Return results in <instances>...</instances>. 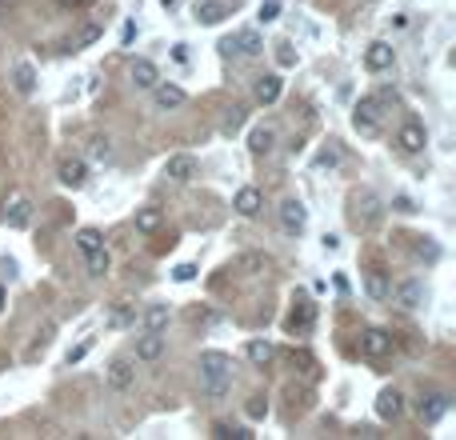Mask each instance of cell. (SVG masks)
Instances as JSON below:
<instances>
[{
	"label": "cell",
	"instance_id": "1",
	"mask_svg": "<svg viewBox=\"0 0 456 440\" xmlns=\"http://www.w3.org/2000/svg\"><path fill=\"white\" fill-rule=\"evenodd\" d=\"M200 389L212 401H221L224 392L233 389V360H228V353H216V348L200 353Z\"/></svg>",
	"mask_w": 456,
	"mask_h": 440
},
{
	"label": "cell",
	"instance_id": "2",
	"mask_svg": "<svg viewBox=\"0 0 456 440\" xmlns=\"http://www.w3.org/2000/svg\"><path fill=\"white\" fill-rule=\"evenodd\" d=\"M381 216H384V204H381V196L372 192V188L352 192V200H348V220H352V228L369 233V228L381 224Z\"/></svg>",
	"mask_w": 456,
	"mask_h": 440
},
{
	"label": "cell",
	"instance_id": "3",
	"mask_svg": "<svg viewBox=\"0 0 456 440\" xmlns=\"http://www.w3.org/2000/svg\"><path fill=\"white\" fill-rule=\"evenodd\" d=\"M381 109H384L381 97H360L357 109H352V124H357V133H364V136L381 133Z\"/></svg>",
	"mask_w": 456,
	"mask_h": 440
},
{
	"label": "cell",
	"instance_id": "4",
	"mask_svg": "<svg viewBox=\"0 0 456 440\" xmlns=\"http://www.w3.org/2000/svg\"><path fill=\"white\" fill-rule=\"evenodd\" d=\"M224 52H236V56H260L264 52V40H260L257 28H240V32H233V37L221 44Z\"/></svg>",
	"mask_w": 456,
	"mask_h": 440
},
{
	"label": "cell",
	"instance_id": "5",
	"mask_svg": "<svg viewBox=\"0 0 456 440\" xmlns=\"http://www.w3.org/2000/svg\"><path fill=\"white\" fill-rule=\"evenodd\" d=\"M448 392H420V401H417V416L424 420V424H436L444 412H448Z\"/></svg>",
	"mask_w": 456,
	"mask_h": 440
},
{
	"label": "cell",
	"instance_id": "6",
	"mask_svg": "<svg viewBox=\"0 0 456 440\" xmlns=\"http://www.w3.org/2000/svg\"><path fill=\"white\" fill-rule=\"evenodd\" d=\"M197 172H200V164H197V157H188V152H176V157L164 160V176L176 181V184L197 181Z\"/></svg>",
	"mask_w": 456,
	"mask_h": 440
},
{
	"label": "cell",
	"instance_id": "7",
	"mask_svg": "<svg viewBox=\"0 0 456 440\" xmlns=\"http://www.w3.org/2000/svg\"><path fill=\"white\" fill-rule=\"evenodd\" d=\"M393 353V336L384 329H364L360 332V356H369V360H381V356Z\"/></svg>",
	"mask_w": 456,
	"mask_h": 440
},
{
	"label": "cell",
	"instance_id": "8",
	"mask_svg": "<svg viewBox=\"0 0 456 440\" xmlns=\"http://www.w3.org/2000/svg\"><path fill=\"white\" fill-rule=\"evenodd\" d=\"M104 384H109L112 392H128L136 384V368H133V360H112L109 365V372H104Z\"/></svg>",
	"mask_w": 456,
	"mask_h": 440
},
{
	"label": "cell",
	"instance_id": "9",
	"mask_svg": "<svg viewBox=\"0 0 456 440\" xmlns=\"http://www.w3.org/2000/svg\"><path fill=\"white\" fill-rule=\"evenodd\" d=\"M281 224H284V233H304V224H309V208L300 204V200H284L281 204Z\"/></svg>",
	"mask_w": 456,
	"mask_h": 440
},
{
	"label": "cell",
	"instance_id": "10",
	"mask_svg": "<svg viewBox=\"0 0 456 440\" xmlns=\"http://www.w3.org/2000/svg\"><path fill=\"white\" fill-rule=\"evenodd\" d=\"M376 416H381V420H400V416H405V396H400V389H384L381 396H376Z\"/></svg>",
	"mask_w": 456,
	"mask_h": 440
},
{
	"label": "cell",
	"instance_id": "11",
	"mask_svg": "<svg viewBox=\"0 0 456 440\" xmlns=\"http://www.w3.org/2000/svg\"><path fill=\"white\" fill-rule=\"evenodd\" d=\"M396 145L405 148V152H424V145H429V133H424L417 121H408V124H400V133H396Z\"/></svg>",
	"mask_w": 456,
	"mask_h": 440
},
{
	"label": "cell",
	"instance_id": "12",
	"mask_svg": "<svg viewBox=\"0 0 456 440\" xmlns=\"http://www.w3.org/2000/svg\"><path fill=\"white\" fill-rule=\"evenodd\" d=\"M13 88L20 97H32L37 92V64L32 61H16L13 64Z\"/></svg>",
	"mask_w": 456,
	"mask_h": 440
},
{
	"label": "cell",
	"instance_id": "13",
	"mask_svg": "<svg viewBox=\"0 0 456 440\" xmlns=\"http://www.w3.org/2000/svg\"><path fill=\"white\" fill-rule=\"evenodd\" d=\"M233 208L240 212V216H248V220H252V216L260 212V208H264V192H260V188H252V184H245V188L236 192Z\"/></svg>",
	"mask_w": 456,
	"mask_h": 440
},
{
	"label": "cell",
	"instance_id": "14",
	"mask_svg": "<svg viewBox=\"0 0 456 440\" xmlns=\"http://www.w3.org/2000/svg\"><path fill=\"white\" fill-rule=\"evenodd\" d=\"M248 148H252V157H269L272 148H276V128L272 124H257L248 133Z\"/></svg>",
	"mask_w": 456,
	"mask_h": 440
},
{
	"label": "cell",
	"instance_id": "15",
	"mask_svg": "<svg viewBox=\"0 0 456 440\" xmlns=\"http://www.w3.org/2000/svg\"><path fill=\"white\" fill-rule=\"evenodd\" d=\"M161 356H164V336L161 332H144V336L136 341V360L152 365V360H161Z\"/></svg>",
	"mask_w": 456,
	"mask_h": 440
},
{
	"label": "cell",
	"instance_id": "16",
	"mask_svg": "<svg viewBox=\"0 0 456 440\" xmlns=\"http://www.w3.org/2000/svg\"><path fill=\"white\" fill-rule=\"evenodd\" d=\"M364 64H369V73H384V68H393V44H388V40H376V44H369V52H364Z\"/></svg>",
	"mask_w": 456,
	"mask_h": 440
},
{
	"label": "cell",
	"instance_id": "17",
	"mask_svg": "<svg viewBox=\"0 0 456 440\" xmlns=\"http://www.w3.org/2000/svg\"><path fill=\"white\" fill-rule=\"evenodd\" d=\"M281 88H284V80L276 73H264L257 80V88H252V92H257V104H276V100H281Z\"/></svg>",
	"mask_w": 456,
	"mask_h": 440
},
{
	"label": "cell",
	"instance_id": "18",
	"mask_svg": "<svg viewBox=\"0 0 456 440\" xmlns=\"http://www.w3.org/2000/svg\"><path fill=\"white\" fill-rule=\"evenodd\" d=\"M152 100H156V109H180L188 97H185V88L161 85V80H156V85H152Z\"/></svg>",
	"mask_w": 456,
	"mask_h": 440
},
{
	"label": "cell",
	"instance_id": "19",
	"mask_svg": "<svg viewBox=\"0 0 456 440\" xmlns=\"http://www.w3.org/2000/svg\"><path fill=\"white\" fill-rule=\"evenodd\" d=\"M88 181V164L85 160H64L61 164V184L64 188H85Z\"/></svg>",
	"mask_w": 456,
	"mask_h": 440
},
{
	"label": "cell",
	"instance_id": "20",
	"mask_svg": "<svg viewBox=\"0 0 456 440\" xmlns=\"http://www.w3.org/2000/svg\"><path fill=\"white\" fill-rule=\"evenodd\" d=\"M388 296H393V305H400V308H417L424 293H420L417 281H405V284H396V288H388Z\"/></svg>",
	"mask_w": 456,
	"mask_h": 440
},
{
	"label": "cell",
	"instance_id": "21",
	"mask_svg": "<svg viewBox=\"0 0 456 440\" xmlns=\"http://www.w3.org/2000/svg\"><path fill=\"white\" fill-rule=\"evenodd\" d=\"M161 224H164V212H161V208H136V233H140V236L161 233Z\"/></svg>",
	"mask_w": 456,
	"mask_h": 440
},
{
	"label": "cell",
	"instance_id": "22",
	"mask_svg": "<svg viewBox=\"0 0 456 440\" xmlns=\"http://www.w3.org/2000/svg\"><path fill=\"white\" fill-rule=\"evenodd\" d=\"M4 220H8V228H28V220H32V204H28L25 196H16L13 204L4 208Z\"/></svg>",
	"mask_w": 456,
	"mask_h": 440
},
{
	"label": "cell",
	"instance_id": "23",
	"mask_svg": "<svg viewBox=\"0 0 456 440\" xmlns=\"http://www.w3.org/2000/svg\"><path fill=\"white\" fill-rule=\"evenodd\" d=\"M312 317H316V312H312L309 300H296V308L288 312V332H309L312 329Z\"/></svg>",
	"mask_w": 456,
	"mask_h": 440
},
{
	"label": "cell",
	"instance_id": "24",
	"mask_svg": "<svg viewBox=\"0 0 456 440\" xmlns=\"http://www.w3.org/2000/svg\"><path fill=\"white\" fill-rule=\"evenodd\" d=\"M224 16H228V4H221V0H200V4H197V20H200V25H221Z\"/></svg>",
	"mask_w": 456,
	"mask_h": 440
},
{
	"label": "cell",
	"instance_id": "25",
	"mask_svg": "<svg viewBox=\"0 0 456 440\" xmlns=\"http://www.w3.org/2000/svg\"><path fill=\"white\" fill-rule=\"evenodd\" d=\"M168 320H173L168 305H148L144 308V332H164L168 329Z\"/></svg>",
	"mask_w": 456,
	"mask_h": 440
},
{
	"label": "cell",
	"instance_id": "26",
	"mask_svg": "<svg viewBox=\"0 0 456 440\" xmlns=\"http://www.w3.org/2000/svg\"><path fill=\"white\" fill-rule=\"evenodd\" d=\"M388 276H384L381 269H372V272H364V293L372 296V300H388Z\"/></svg>",
	"mask_w": 456,
	"mask_h": 440
},
{
	"label": "cell",
	"instance_id": "27",
	"mask_svg": "<svg viewBox=\"0 0 456 440\" xmlns=\"http://www.w3.org/2000/svg\"><path fill=\"white\" fill-rule=\"evenodd\" d=\"M156 80H161V73H156L152 61H133V85L136 88H152Z\"/></svg>",
	"mask_w": 456,
	"mask_h": 440
},
{
	"label": "cell",
	"instance_id": "28",
	"mask_svg": "<svg viewBox=\"0 0 456 440\" xmlns=\"http://www.w3.org/2000/svg\"><path fill=\"white\" fill-rule=\"evenodd\" d=\"M109 252H104V245L100 248H92V252H85V269H88V276H104L109 272Z\"/></svg>",
	"mask_w": 456,
	"mask_h": 440
},
{
	"label": "cell",
	"instance_id": "29",
	"mask_svg": "<svg viewBox=\"0 0 456 440\" xmlns=\"http://www.w3.org/2000/svg\"><path fill=\"white\" fill-rule=\"evenodd\" d=\"M272 356H276V348H272V341H248V360H252V365L257 368H264L272 360Z\"/></svg>",
	"mask_w": 456,
	"mask_h": 440
},
{
	"label": "cell",
	"instance_id": "30",
	"mask_svg": "<svg viewBox=\"0 0 456 440\" xmlns=\"http://www.w3.org/2000/svg\"><path fill=\"white\" fill-rule=\"evenodd\" d=\"M236 269L248 272V276H260V272H269V257H260V252H245V257L236 260Z\"/></svg>",
	"mask_w": 456,
	"mask_h": 440
},
{
	"label": "cell",
	"instance_id": "31",
	"mask_svg": "<svg viewBox=\"0 0 456 440\" xmlns=\"http://www.w3.org/2000/svg\"><path fill=\"white\" fill-rule=\"evenodd\" d=\"M100 32H104L100 25H85V28H80V32L73 37V44H68V49H73V52H80V49H88V44H97V40H100Z\"/></svg>",
	"mask_w": 456,
	"mask_h": 440
},
{
	"label": "cell",
	"instance_id": "32",
	"mask_svg": "<svg viewBox=\"0 0 456 440\" xmlns=\"http://www.w3.org/2000/svg\"><path fill=\"white\" fill-rule=\"evenodd\" d=\"M104 245V236L97 233V228H80V233H76V248H80V252H92V248H100Z\"/></svg>",
	"mask_w": 456,
	"mask_h": 440
},
{
	"label": "cell",
	"instance_id": "33",
	"mask_svg": "<svg viewBox=\"0 0 456 440\" xmlns=\"http://www.w3.org/2000/svg\"><path fill=\"white\" fill-rule=\"evenodd\" d=\"M245 112H248V109H240V104H236V109H228V116H224V133H228V136L240 133V124H245Z\"/></svg>",
	"mask_w": 456,
	"mask_h": 440
},
{
	"label": "cell",
	"instance_id": "34",
	"mask_svg": "<svg viewBox=\"0 0 456 440\" xmlns=\"http://www.w3.org/2000/svg\"><path fill=\"white\" fill-rule=\"evenodd\" d=\"M212 436H221V440H252V432H248V428H228V424H216V428H212Z\"/></svg>",
	"mask_w": 456,
	"mask_h": 440
},
{
	"label": "cell",
	"instance_id": "35",
	"mask_svg": "<svg viewBox=\"0 0 456 440\" xmlns=\"http://www.w3.org/2000/svg\"><path fill=\"white\" fill-rule=\"evenodd\" d=\"M336 164H340V148L328 145V148L321 152V157H316V169H336Z\"/></svg>",
	"mask_w": 456,
	"mask_h": 440
},
{
	"label": "cell",
	"instance_id": "36",
	"mask_svg": "<svg viewBox=\"0 0 456 440\" xmlns=\"http://www.w3.org/2000/svg\"><path fill=\"white\" fill-rule=\"evenodd\" d=\"M260 25H272V20H276V16H281V0H264V4H260Z\"/></svg>",
	"mask_w": 456,
	"mask_h": 440
},
{
	"label": "cell",
	"instance_id": "37",
	"mask_svg": "<svg viewBox=\"0 0 456 440\" xmlns=\"http://www.w3.org/2000/svg\"><path fill=\"white\" fill-rule=\"evenodd\" d=\"M112 157V140L109 136H97V140H92V160H109Z\"/></svg>",
	"mask_w": 456,
	"mask_h": 440
},
{
	"label": "cell",
	"instance_id": "38",
	"mask_svg": "<svg viewBox=\"0 0 456 440\" xmlns=\"http://www.w3.org/2000/svg\"><path fill=\"white\" fill-rule=\"evenodd\" d=\"M88 348H92V341H80L76 348H68V365H80V360L88 356Z\"/></svg>",
	"mask_w": 456,
	"mask_h": 440
},
{
	"label": "cell",
	"instance_id": "39",
	"mask_svg": "<svg viewBox=\"0 0 456 440\" xmlns=\"http://www.w3.org/2000/svg\"><path fill=\"white\" fill-rule=\"evenodd\" d=\"M173 276H176L180 284H188L192 276H197V264H176V272H173Z\"/></svg>",
	"mask_w": 456,
	"mask_h": 440
},
{
	"label": "cell",
	"instance_id": "40",
	"mask_svg": "<svg viewBox=\"0 0 456 440\" xmlns=\"http://www.w3.org/2000/svg\"><path fill=\"white\" fill-rule=\"evenodd\" d=\"M264 408H269V404H264V396H252V404H248V416H264Z\"/></svg>",
	"mask_w": 456,
	"mask_h": 440
},
{
	"label": "cell",
	"instance_id": "41",
	"mask_svg": "<svg viewBox=\"0 0 456 440\" xmlns=\"http://www.w3.org/2000/svg\"><path fill=\"white\" fill-rule=\"evenodd\" d=\"M281 64H284V68H288V64H296V52L288 49V44H281Z\"/></svg>",
	"mask_w": 456,
	"mask_h": 440
},
{
	"label": "cell",
	"instance_id": "42",
	"mask_svg": "<svg viewBox=\"0 0 456 440\" xmlns=\"http://www.w3.org/2000/svg\"><path fill=\"white\" fill-rule=\"evenodd\" d=\"M396 212H417V208H412V200H408V196H396Z\"/></svg>",
	"mask_w": 456,
	"mask_h": 440
},
{
	"label": "cell",
	"instance_id": "43",
	"mask_svg": "<svg viewBox=\"0 0 456 440\" xmlns=\"http://www.w3.org/2000/svg\"><path fill=\"white\" fill-rule=\"evenodd\" d=\"M420 257H429V260H436L440 252H436V245H420Z\"/></svg>",
	"mask_w": 456,
	"mask_h": 440
},
{
	"label": "cell",
	"instance_id": "44",
	"mask_svg": "<svg viewBox=\"0 0 456 440\" xmlns=\"http://www.w3.org/2000/svg\"><path fill=\"white\" fill-rule=\"evenodd\" d=\"M133 37H136V25H124V32H121V40H124V44H133Z\"/></svg>",
	"mask_w": 456,
	"mask_h": 440
},
{
	"label": "cell",
	"instance_id": "45",
	"mask_svg": "<svg viewBox=\"0 0 456 440\" xmlns=\"http://www.w3.org/2000/svg\"><path fill=\"white\" fill-rule=\"evenodd\" d=\"M8 308V293H4V284H0V312Z\"/></svg>",
	"mask_w": 456,
	"mask_h": 440
},
{
	"label": "cell",
	"instance_id": "46",
	"mask_svg": "<svg viewBox=\"0 0 456 440\" xmlns=\"http://www.w3.org/2000/svg\"><path fill=\"white\" fill-rule=\"evenodd\" d=\"M64 8H76V4H85V0H61Z\"/></svg>",
	"mask_w": 456,
	"mask_h": 440
}]
</instances>
